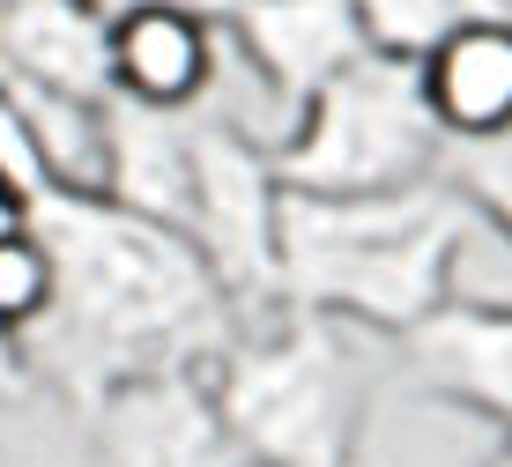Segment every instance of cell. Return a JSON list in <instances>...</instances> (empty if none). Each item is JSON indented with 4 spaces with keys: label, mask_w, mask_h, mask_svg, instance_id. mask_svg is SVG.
Wrapping results in <instances>:
<instances>
[{
    "label": "cell",
    "mask_w": 512,
    "mask_h": 467,
    "mask_svg": "<svg viewBox=\"0 0 512 467\" xmlns=\"http://www.w3.org/2000/svg\"><path fill=\"white\" fill-rule=\"evenodd\" d=\"M30 230L52 253V312L38 327H60L67 356L90 371V386H112L127 371L201 364L223 349V282L193 253L186 230L134 215L104 193L30 186Z\"/></svg>",
    "instance_id": "6da1fadb"
},
{
    "label": "cell",
    "mask_w": 512,
    "mask_h": 467,
    "mask_svg": "<svg viewBox=\"0 0 512 467\" xmlns=\"http://www.w3.org/2000/svg\"><path fill=\"white\" fill-rule=\"evenodd\" d=\"M475 201L446 164L409 186L297 193L275 201V297L334 312L349 327L401 334L453 290Z\"/></svg>",
    "instance_id": "7a4b0ae2"
},
{
    "label": "cell",
    "mask_w": 512,
    "mask_h": 467,
    "mask_svg": "<svg viewBox=\"0 0 512 467\" xmlns=\"http://www.w3.org/2000/svg\"><path fill=\"white\" fill-rule=\"evenodd\" d=\"M216 416L231 430L238 467H349L364 430V356L349 341V319L290 304L275 327L223 341Z\"/></svg>",
    "instance_id": "3957f363"
},
{
    "label": "cell",
    "mask_w": 512,
    "mask_h": 467,
    "mask_svg": "<svg viewBox=\"0 0 512 467\" xmlns=\"http://www.w3.org/2000/svg\"><path fill=\"white\" fill-rule=\"evenodd\" d=\"M275 178L297 193H372V186H409V178L446 164L431 104H423L416 60L364 45L349 67L312 89L275 134Z\"/></svg>",
    "instance_id": "277c9868"
},
{
    "label": "cell",
    "mask_w": 512,
    "mask_h": 467,
    "mask_svg": "<svg viewBox=\"0 0 512 467\" xmlns=\"http://www.w3.org/2000/svg\"><path fill=\"white\" fill-rule=\"evenodd\" d=\"M275 156L216 112H186V238L223 297H275Z\"/></svg>",
    "instance_id": "5b68a950"
},
{
    "label": "cell",
    "mask_w": 512,
    "mask_h": 467,
    "mask_svg": "<svg viewBox=\"0 0 512 467\" xmlns=\"http://www.w3.org/2000/svg\"><path fill=\"white\" fill-rule=\"evenodd\" d=\"M90 445H97V467H238L208 371L193 364L127 371V379L97 386Z\"/></svg>",
    "instance_id": "8992f818"
},
{
    "label": "cell",
    "mask_w": 512,
    "mask_h": 467,
    "mask_svg": "<svg viewBox=\"0 0 512 467\" xmlns=\"http://www.w3.org/2000/svg\"><path fill=\"white\" fill-rule=\"evenodd\" d=\"M216 15L238 38L245 67H253V82L268 89L282 127H290V112L334 75V67H349L364 52V23H357L349 0H223Z\"/></svg>",
    "instance_id": "52a82bcc"
},
{
    "label": "cell",
    "mask_w": 512,
    "mask_h": 467,
    "mask_svg": "<svg viewBox=\"0 0 512 467\" xmlns=\"http://www.w3.org/2000/svg\"><path fill=\"white\" fill-rule=\"evenodd\" d=\"M104 75L112 97L156 104V112H193L216 89V23L208 8L179 0H141L104 23Z\"/></svg>",
    "instance_id": "ba28073f"
},
{
    "label": "cell",
    "mask_w": 512,
    "mask_h": 467,
    "mask_svg": "<svg viewBox=\"0 0 512 467\" xmlns=\"http://www.w3.org/2000/svg\"><path fill=\"white\" fill-rule=\"evenodd\" d=\"M416 379L475 416L512 423V304L498 297H438L416 327H401Z\"/></svg>",
    "instance_id": "9c48e42d"
},
{
    "label": "cell",
    "mask_w": 512,
    "mask_h": 467,
    "mask_svg": "<svg viewBox=\"0 0 512 467\" xmlns=\"http://www.w3.org/2000/svg\"><path fill=\"white\" fill-rule=\"evenodd\" d=\"M416 82L431 104L446 149L512 134V15H475L446 30L431 52H416Z\"/></svg>",
    "instance_id": "30bf717a"
},
{
    "label": "cell",
    "mask_w": 512,
    "mask_h": 467,
    "mask_svg": "<svg viewBox=\"0 0 512 467\" xmlns=\"http://www.w3.org/2000/svg\"><path fill=\"white\" fill-rule=\"evenodd\" d=\"M97 0H0V82L60 89V97H112L104 75Z\"/></svg>",
    "instance_id": "8fae6325"
},
{
    "label": "cell",
    "mask_w": 512,
    "mask_h": 467,
    "mask_svg": "<svg viewBox=\"0 0 512 467\" xmlns=\"http://www.w3.org/2000/svg\"><path fill=\"white\" fill-rule=\"evenodd\" d=\"M97 193L179 230L186 223V112L104 97V178H97Z\"/></svg>",
    "instance_id": "7c38bea8"
},
{
    "label": "cell",
    "mask_w": 512,
    "mask_h": 467,
    "mask_svg": "<svg viewBox=\"0 0 512 467\" xmlns=\"http://www.w3.org/2000/svg\"><path fill=\"white\" fill-rule=\"evenodd\" d=\"M349 8L364 23V45L416 60V52H431L446 30L475 23V15H512V0H349Z\"/></svg>",
    "instance_id": "4fadbf2b"
},
{
    "label": "cell",
    "mask_w": 512,
    "mask_h": 467,
    "mask_svg": "<svg viewBox=\"0 0 512 467\" xmlns=\"http://www.w3.org/2000/svg\"><path fill=\"white\" fill-rule=\"evenodd\" d=\"M45 312H52V253L23 215V223L0 230V327L30 334Z\"/></svg>",
    "instance_id": "5bb4252c"
},
{
    "label": "cell",
    "mask_w": 512,
    "mask_h": 467,
    "mask_svg": "<svg viewBox=\"0 0 512 467\" xmlns=\"http://www.w3.org/2000/svg\"><path fill=\"white\" fill-rule=\"evenodd\" d=\"M453 178H461V193L483 208V223L512 245V134L505 141H468Z\"/></svg>",
    "instance_id": "9a60e30c"
},
{
    "label": "cell",
    "mask_w": 512,
    "mask_h": 467,
    "mask_svg": "<svg viewBox=\"0 0 512 467\" xmlns=\"http://www.w3.org/2000/svg\"><path fill=\"white\" fill-rule=\"evenodd\" d=\"M8 393H23V334L0 327V401H8Z\"/></svg>",
    "instance_id": "2e32d148"
},
{
    "label": "cell",
    "mask_w": 512,
    "mask_h": 467,
    "mask_svg": "<svg viewBox=\"0 0 512 467\" xmlns=\"http://www.w3.org/2000/svg\"><path fill=\"white\" fill-rule=\"evenodd\" d=\"M23 208H30V186H23V178H15L8 164H0V230L23 223Z\"/></svg>",
    "instance_id": "e0dca14e"
},
{
    "label": "cell",
    "mask_w": 512,
    "mask_h": 467,
    "mask_svg": "<svg viewBox=\"0 0 512 467\" xmlns=\"http://www.w3.org/2000/svg\"><path fill=\"white\" fill-rule=\"evenodd\" d=\"M97 8H104V15H119V8H141V0H97ZM179 8H208V15H216L223 0H179Z\"/></svg>",
    "instance_id": "ac0fdd59"
},
{
    "label": "cell",
    "mask_w": 512,
    "mask_h": 467,
    "mask_svg": "<svg viewBox=\"0 0 512 467\" xmlns=\"http://www.w3.org/2000/svg\"><path fill=\"white\" fill-rule=\"evenodd\" d=\"M490 467H512V453H498V460H490Z\"/></svg>",
    "instance_id": "d6986e66"
}]
</instances>
